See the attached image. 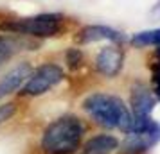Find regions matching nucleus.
I'll list each match as a JSON object with an SVG mask.
<instances>
[{
  "label": "nucleus",
  "instance_id": "obj_9",
  "mask_svg": "<svg viewBox=\"0 0 160 154\" xmlns=\"http://www.w3.org/2000/svg\"><path fill=\"white\" fill-rule=\"evenodd\" d=\"M76 43L85 47V45H92V43H99V41H106V43H122L124 41V34L121 30L108 27V25H85L81 27L76 34H74Z\"/></svg>",
  "mask_w": 160,
  "mask_h": 154
},
{
  "label": "nucleus",
  "instance_id": "obj_11",
  "mask_svg": "<svg viewBox=\"0 0 160 154\" xmlns=\"http://www.w3.org/2000/svg\"><path fill=\"white\" fill-rule=\"evenodd\" d=\"M119 145L121 142L115 134L97 133L81 143L78 154H115L119 151Z\"/></svg>",
  "mask_w": 160,
  "mask_h": 154
},
{
  "label": "nucleus",
  "instance_id": "obj_14",
  "mask_svg": "<svg viewBox=\"0 0 160 154\" xmlns=\"http://www.w3.org/2000/svg\"><path fill=\"white\" fill-rule=\"evenodd\" d=\"M18 113H20V102H18V99H9V100L0 102V127L6 125L8 122H11L13 118H16Z\"/></svg>",
  "mask_w": 160,
  "mask_h": 154
},
{
  "label": "nucleus",
  "instance_id": "obj_12",
  "mask_svg": "<svg viewBox=\"0 0 160 154\" xmlns=\"http://www.w3.org/2000/svg\"><path fill=\"white\" fill-rule=\"evenodd\" d=\"M85 63H87V59H85V54L79 47H68L63 54V68L70 70V72L81 70Z\"/></svg>",
  "mask_w": 160,
  "mask_h": 154
},
{
  "label": "nucleus",
  "instance_id": "obj_16",
  "mask_svg": "<svg viewBox=\"0 0 160 154\" xmlns=\"http://www.w3.org/2000/svg\"><path fill=\"white\" fill-rule=\"evenodd\" d=\"M157 59H158V61H157V66L160 68V47L157 49Z\"/></svg>",
  "mask_w": 160,
  "mask_h": 154
},
{
  "label": "nucleus",
  "instance_id": "obj_8",
  "mask_svg": "<svg viewBox=\"0 0 160 154\" xmlns=\"http://www.w3.org/2000/svg\"><path fill=\"white\" fill-rule=\"evenodd\" d=\"M42 47V41L31 40V38L16 36V34H4L0 32V68L9 65L23 52L38 50Z\"/></svg>",
  "mask_w": 160,
  "mask_h": 154
},
{
  "label": "nucleus",
  "instance_id": "obj_15",
  "mask_svg": "<svg viewBox=\"0 0 160 154\" xmlns=\"http://www.w3.org/2000/svg\"><path fill=\"white\" fill-rule=\"evenodd\" d=\"M153 84H155V97L160 100V68L157 65L153 66Z\"/></svg>",
  "mask_w": 160,
  "mask_h": 154
},
{
  "label": "nucleus",
  "instance_id": "obj_10",
  "mask_svg": "<svg viewBox=\"0 0 160 154\" xmlns=\"http://www.w3.org/2000/svg\"><path fill=\"white\" fill-rule=\"evenodd\" d=\"M155 102H157V99L153 95V91L144 82H135L131 86V95H130L131 117H149L153 108H155Z\"/></svg>",
  "mask_w": 160,
  "mask_h": 154
},
{
  "label": "nucleus",
  "instance_id": "obj_13",
  "mask_svg": "<svg viewBox=\"0 0 160 154\" xmlns=\"http://www.w3.org/2000/svg\"><path fill=\"white\" fill-rule=\"evenodd\" d=\"M131 43L135 47H160V27L137 32L131 38Z\"/></svg>",
  "mask_w": 160,
  "mask_h": 154
},
{
  "label": "nucleus",
  "instance_id": "obj_2",
  "mask_svg": "<svg viewBox=\"0 0 160 154\" xmlns=\"http://www.w3.org/2000/svg\"><path fill=\"white\" fill-rule=\"evenodd\" d=\"M70 18L58 11H45L29 16H2L0 18V32L16 34V36L31 38L36 41H47L61 38L68 30Z\"/></svg>",
  "mask_w": 160,
  "mask_h": 154
},
{
  "label": "nucleus",
  "instance_id": "obj_4",
  "mask_svg": "<svg viewBox=\"0 0 160 154\" xmlns=\"http://www.w3.org/2000/svg\"><path fill=\"white\" fill-rule=\"evenodd\" d=\"M67 79V72L63 65H59L56 61H43L32 68L29 79L25 81L22 90L18 91L16 99H40L51 93L52 90H56L61 82Z\"/></svg>",
  "mask_w": 160,
  "mask_h": 154
},
{
  "label": "nucleus",
  "instance_id": "obj_1",
  "mask_svg": "<svg viewBox=\"0 0 160 154\" xmlns=\"http://www.w3.org/2000/svg\"><path fill=\"white\" fill-rule=\"evenodd\" d=\"M87 136L85 120L74 113L52 118L38 138L40 154H78Z\"/></svg>",
  "mask_w": 160,
  "mask_h": 154
},
{
  "label": "nucleus",
  "instance_id": "obj_7",
  "mask_svg": "<svg viewBox=\"0 0 160 154\" xmlns=\"http://www.w3.org/2000/svg\"><path fill=\"white\" fill-rule=\"evenodd\" d=\"M124 58L121 43H106L95 52L94 70L104 79H115L124 66Z\"/></svg>",
  "mask_w": 160,
  "mask_h": 154
},
{
  "label": "nucleus",
  "instance_id": "obj_6",
  "mask_svg": "<svg viewBox=\"0 0 160 154\" xmlns=\"http://www.w3.org/2000/svg\"><path fill=\"white\" fill-rule=\"evenodd\" d=\"M34 63L31 59H18L0 75V102L9 100L13 95H18L25 81L29 79Z\"/></svg>",
  "mask_w": 160,
  "mask_h": 154
},
{
  "label": "nucleus",
  "instance_id": "obj_3",
  "mask_svg": "<svg viewBox=\"0 0 160 154\" xmlns=\"http://www.w3.org/2000/svg\"><path fill=\"white\" fill-rule=\"evenodd\" d=\"M81 110L95 125L102 129L126 131L131 122V111L122 99L110 91H92L81 100Z\"/></svg>",
  "mask_w": 160,
  "mask_h": 154
},
{
  "label": "nucleus",
  "instance_id": "obj_5",
  "mask_svg": "<svg viewBox=\"0 0 160 154\" xmlns=\"http://www.w3.org/2000/svg\"><path fill=\"white\" fill-rule=\"evenodd\" d=\"M160 140V125L151 117H131L124 140L119 145L121 154H140L149 151Z\"/></svg>",
  "mask_w": 160,
  "mask_h": 154
}]
</instances>
